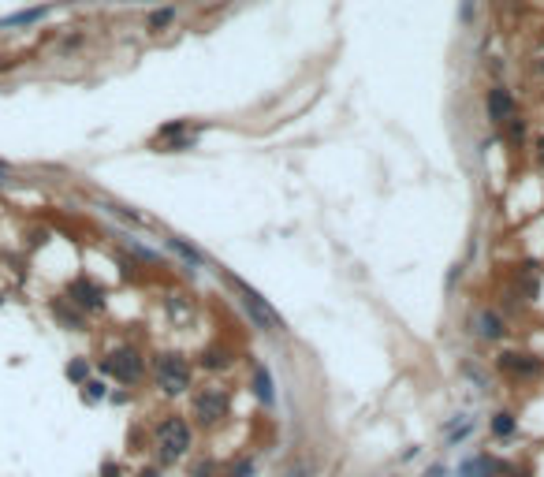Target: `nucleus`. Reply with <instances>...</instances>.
I'll return each instance as SVG.
<instances>
[{
	"label": "nucleus",
	"mask_w": 544,
	"mask_h": 477,
	"mask_svg": "<svg viewBox=\"0 0 544 477\" xmlns=\"http://www.w3.org/2000/svg\"><path fill=\"white\" fill-rule=\"evenodd\" d=\"M220 276H224V284L235 291V298H239V306H242V313L250 317V325L254 328H261V332H283L288 328V321L272 310V302L261 295L257 287H250L246 280H239L235 272H228V269H220Z\"/></svg>",
	"instance_id": "nucleus-1"
},
{
	"label": "nucleus",
	"mask_w": 544,
	"mask_h": 477,
	"mask_svg": "<svg viewBox=\"0 0 544 477\" xmlns=\"http://www.w3.org/2000/svg\"><path fill=\"white\" fill-rule=\"evenodd\" d=\"M194 447V429L183 414H168L157 429H153V452H157L161 466H172Z\"/></svg>",
	"instance_id": "nucleus-2"
},
{
	"label": "nucleus",
	"mask_w": 544,
	"mask_h": 477,
	"mask_svg": "<svg viewBox=\"0 0 544 477\" xmlns=\"http://www.w3.org/2000/svg\"><path fill=\"white\" fill-rule=\"evenodd\" d=\"M153 380L164 395H187L194 388V362L179 351L153 354Z\"/></svg>",
	"instance_id": "nucleus-3"
},
{
	"label": "nucleus",
	"mask_w": 544,
	"mask_h": 477,
	"mask_svg": "<svg viewBox=\"0 0 544 477\" xmlns=\"http://www.w3.org/2000/svg\"><path fill=\"white\" fill-rule=\"evenodd\" d=\"M101 373L120 380V384H138L146 377V354L135 343H116V347L101 358Z\"/></svg>",
	"instance_id": "nucleus-4"
},
{
	"label": "nucleus",
	"mask_w": 544,
	"mask_h": 477,
	"mask_svg": "<svg viewBox=\"0 0 544 477\" xmlns=\"http://www.w3.org/2000/svg\"><path fill=\"white\" fill-rule=\"evenodd\" d=\"M228 392H220V388H202V392H194V399H190V410H194V421H198L202 429H216L220 421L228 418Z\"/></svg>",
	"instance_id": "nucleus-5"
},
{
	"label": "nucleus",
	"mask_w": 544,
	"mask_h": 477,
	"mask_svg": "<svg viewBox=\"0 0 544 477\" xmlns=\"http://www.w3.org/2000/svg\"><path fill=\"white\" fill-rule=\"evenodd\" d=\"M63 298H68L71 306H79L86 317L105 310V287H101L97 280H89L86 272H82V276H75V280L63 287Z\"/></svg>",
	"instance_id": "nucleus-6"
},
{
	"label": "nucleus",
	"mask_w": 544,
	"mask_h": 477,
	"mask_svg": "<svg viewBox=\"0 0 544 477\" xmlns=\"http://www.w3.org/2000/svg\"><path fill=\"white\" fill-rule=\"evenodd\" d=\"M496 369L511 380H533V377L544 373V358L529 354V351H503L496 358Z\"/></svg>",
	"instance_id": "nucleus-7"
},
{
	"label": "nucleus",
	"mask_w": 544,
	"mask_h": 477,
	"mask_svg": "<svg viewBox=\"0 0 544 477\" xmlns=\"http://www.w3.org/2000/svg\"><path fill=\"white\" fill-rule=\"evenodd\" d=\"M514 112H518V104H514V97H511V90L488 86V94H485V116H488V123L503 127L507 119H514Z\"/></svg>",
	"instance_id": "nucleus-8"
},
{
	"label": "nucleus",
	"mask_w": 544,
	"mask_h": 477,
	"mask_svg": "<svg viewBox=\"0 0 544 477\" xmlns=\"http://www.w3.org/2000/svg\"><path fill=\"white\" fill-rule=\"evenodd\" d=\"M49 313H53V321H56L60 328H68V332H86V328H89V317H86L79 306H71V302L63 298V295L49 302Z\"/></svg>",
	"instance_id": "nucleus-9"
},
{
	"label": "nucleus",
	"mask_w": 544,
	"mask_h": 477,
	"mask_svg": "<svg viewBox=\"0 0 544 477\" xmlns=\"http://www.w3.org/2000/svg\"><path fill=\"white\" fill-rule=\"evenodd\" d=\"M53 16V4H37V8H23V11H11V16L0 19V30H23V26H34Z\"/></svg>",
	"instance_id": "nucleus-10"
},
{
	"label": "nucleus",
	"mask_w": 544,
	"mask_h": 477,
	"mask_svg": "<svg viewBox=\"0 0 544 477\" xmlns=\"http://www.w3.org/2000/svg\"><path fill=\"white\" fill-rule=\"evenodd\" d=\"M474 332L481 339H503V332H507V325H503V317L496 310H477L474 317Z\"/></svg>",
	"instance_id": "nucleus-11"
},
{
	"label": "nucleus",
	"mask_w": 544,
	"mask_h": 477,
	"mask_svg": "<svg viewBox=\"0 0 544 477\" xmlns=\"http://www.w3.org/2000/svg\"><path fill=\"white\" fill-rule=\"evenodd\" d=\"M164 246L172 250L175 258H183L187 269H190V265H194V269H202V265H205V254H202V250H198V246H190L187 238H179V235H164Z\"/></svg>",
	"instance_id": "nucleus-12"
},
{
	"label": "nucleus",
	"mask_w": 544,
	"mask_h": 477,
	"mask_svg": "<svg viewBox=\"0 0 544 477\" xmlns=\"http://www.w3.org/2000/svg\"><path fill=\"white\" fill-rule=\"evenodd\" d=\"M250 388H254V395H257V399H261L265 406L276 403V392H272V373H268L261 362L254 366V380H250Z\"/></svg>",
	"instance_id": "nucleus-13"
},
{
	"label": "nucleus",
	"mask_w": 544,
	"mask_h": 477,
	"mask_svg": "<svg viewBox=\"0 0 544 477\" xmlns=\"http://www.w3.org/2000/svg\"><path fill=\"white\" fill-rule=\"evenodd\" d=\"M198 135L202 131H187V135H172L164 142H153L157 153H187V150H198Z\"/></svg>",
	"instance_id": "nucleus-14"
},
{
	"label": "nucleus",
	"mask_w": 544,
	"mask_h": 477,
	"mask_svg": "<svg viewBox=\"0 0 544 477\" xmlns=\"http://www.w3.org/2000/svg\"><path fill=\"white\" fill-rule=\"evenodd\" d=\"M97 205L105 209L109 217L123 220V224H131V228H142V224H146V217H142V213H135V209H127V205H120V202H109V198H101Z\"/></svg>",
	"instance_id": "nucleus-15"
},
{
	"label": "nucleus",
	"mask_w": 544,
	"mask_h": 477,
	"mask_svg": "<svg viewBox=\"0 0 544 477\" xmlns=\"http://www.w3.org/2000/svg\"><path fill=\"white\" fill-rule=\"evenodd\" d=\"M198 358H202V366H205V369H228V366H231V351H228V347H220V343L205 347Z\"/></svg>",
	"instance_id": "nucleus-16"
},
{
	"label": "nucleus",
	"mask_w": 544,
	"mask_h": 477,
	"mask_svg": "<svg viewBox=\"0 0 544 477\" xmlns=\"http://www.w3.org/2000/svg\"><path fill=\"white\" fill-rule=\"evenodd\" d=\"M175 16H179L175 8H157V11H149V16H146V30H149V34H164L168 26L175 23Z\"/></svg>",
	"instance_id": "nucleus-17"
},
{
	"label": "nucleus",
	"mask_w": 544,
	"mask_h": 477,
	"mask_svg": "<svg viewBox=\"0 0 544 477\" xmlns=\"http://www.w3.org/2000/svg\"><path fill=\"white\" fill-rule=\"evenodd\" d=\"M187 131H205V123H190V119H172V123L157 127L153 142H164V138H172V135H187Z\"/></svg>",
	"instance_id": "nucleus-18"
},
{
	"label": "nucleus",
	"mask_w": 544,
	"mask_h": 477,
	"mask_svg": "<svg viewBox=\"0 0 544 477\" xmlns=\"http://www.w3.org/2000/svg\"><path fill=\"white\" fill-rule=\"evenodd\" d=\"M63 373H68V380H71V384H79V388H82V384L89 380V362H86V358H71Z\"/></svg>",
	"instance_id": "nucleus-19"
},
{
	"label": "nucleus",
	"mask_w": 544,
	"mask_h": 477,
	"mask_svg": "<svg viewBox=\"0 0 544 477\" xmlns=\"http://www.w3.org/2000/svg\"><path fill=\"white\" fill-rule=\"evenodd\" d=\"M514 429H518V418L511 414V410H500V414L492 418V433L496 436H511Z\"/></svg>",
	"instance_id": "nucleus-20"
},
{
	"label": "nucleus",
	"mask_w": 544,
	"mask_h": 477,
	"mask_svg": "<svg viewBox=\"0 0 544 477\" xmlns=\"http://www.w3.org/2000/svg\"><path fill=\"white\" fill-rule=\"evenodd\" d=\"M105 395H109L105 380H86V384H82V399H86V403H101Z\"/></svg>",
	"instance_id": "nucleus-21"
},
{
	"label": "nucleus",
	"mask_w": 544,
	"mask_h": 477,
	"mask_svg": "<svg viewBox=\"0 0 544 477\" xmlns=\"http://www.w3.org/2000/svg\"><path fill=\"white\" fill-rule=\"evenodd\" d=\"M280 477H314V462H309V459H295Z\"/></svg>",
	"instance_id": "nucleus-22"
},
{
	"label": "nucleus",
	"mask_w": 544,
	"mask_h": 477,
	"mask_svg": "<svg viewBox=\"0 0 544 477\" xmlns=\"http://www.w3.org/2000/svg\"><path fill=\"white\" fill-rule=\"evenodd\" d=\"M228 477H254V462L250 459H235V462H231V470H228Z\"/></svg>",
	"instance_id": "nucleus-23"
},
{
	"label": "nucleus",
	"mask_w": 544,
	"mask_h": 477,
	"mask_svg": "<svg viewBox=\"0 0 544 477\" xmlns=\"http://www.w3.org/2000/svg\"><path fill=\"white\" fill-rule=\"evenodd\" d=\"M503 127H507V138H511V142H522V138H526V123H522L518 116H514V119H507Z\"/></svg>",
	"instance_id": "nucleus-24"
},
{
	"label": "nucleus",
	"mask_w": 544,
	"mask_h": 477,
	"mask_svg": "<svg viewBox=\"0 0 544 477\" xmlns=\"http://www.w3.org/2000/svg\"><path fill=\"white\" fill-rule=\"evenodd\" d=\"M101 477H120V462H105V466H101Z\"/></svg>",
	"instance_id": "nucleus-25"
},
{
	"label": "nucleus",
	"mask_w": 544,
	"mask_h": 477,
	"mask_svg": "<svg viewBox=\"0 0 544 477\" xmlns=\"http://www.w3.org/2000/svg\"><path fill=\"white\" fill-rule=\"evenodd\" d=\"M11 68H19V60L16 56H0V71H11Z\"/></svg>",
	"instance_id": "nucleus-26"
},
{
	"label": "nucleus",
	"mask_w": 544,
	"mask_h": 477,
	"mask_svg": "<svg viewBox=\"0 0 544 477\" xmlns=\"http://www.w3.org/2000/svg\"><path fill=\"white\" fill-rule=\"evenodd\" d=\"M138 477H161V466H146V470H138Z\"/></svg>",
	"instance_id": "nucleus-27"
},
{
	"label": "nucleus",
	"mask_w": 544,
	"mask_h": 477,
	"mask_svg": "<svg viewBox=\"0 0 544 477\" xmlns=\"http://www.w3.org/2000/svg\"><path fill=\"white\" fill-rule=\"evenodd\" d=\"M537 164H540V168H544V135H540V138H537Z\"/></svg>",
	"instance_id": "nucleus-28"
},
{
	"label": "nucleus",
	"mask_w": 544,
	"mask_h": 477,
	"mask_svg": "<svg viewBox=\"0 0 544 477\" xmlns=\"http://www.w3.org/2000/svg\"><path fill=\"white\" fill-rule=\"evenodd\" d=\"M11 171H16V168H11L8 161H0V176H4V179H11Z\"/></svg>",
	"instance_id": "nucleus-29"
},
{
	"label": "nucleus",
	"mask_w": 544,
	"mask_h": 477,
	"mask_svg": "<svg viewBox=\"0 0 544 477\" xmlns=\"http://www.w3.org/2000/svg\"><path fill=\"white\" fill-rule=\"evenodd\" d=\"M425 477H444V470H440V466H436V470H429V473H425Z\"/></svg>",
	"instance_id": "nucleus-30"
}]
</instances>
